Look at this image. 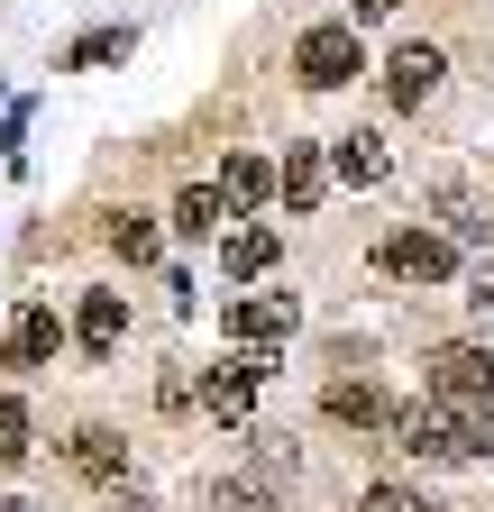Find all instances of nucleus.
<instances>
[{
    "label": "nucleus",
    "instance_id": "obj_21",
    "mask_svg": "<svg viewBox=\"0 0 494 512\" xmlns=\"http://www.w3.org/2000/svg\"><path fill=\"white\" fill-rule=\"evenodd\" d=\"M366 512H440L421 485H366Z\"/></svg>",
    "mask_w": 494,
    "mask_h": 512
},
{
    "label": "nucleus",
    "instance_id": "obj_22",
    "mask_svg": "<svg viewBox=\"0 0 494 512\" xmlns=\"http://www.w3.org/2000/svg\"><path fill=\"white\" fill-rule=\"evenodd\" d=\"M28 458V403H0V467Z\"/></svg>",
    "mask_w": 494,
    "mask_h": 512
},
{
    "label": "nucleus",
    "instance_id": "obj_25",
    "mask_svg": "<svg viewBox=\"0 0 494 512\" xmlns=\"http://www.w3.org/2000/svg\"><path fill=\"white\" fill-rule=\"evenodd\" d=\"M19 512H28V503H19Z\"/></svg>",
    "mask_w": 494,
    "mask_h": 512
},
{
    "label": "nucleus",
    "instance_id": "obj_10",
    "mask_svg": "<svg viewBox=\"0 0 494 512\" xmlns=\"http://www.w3.org/2000/svg\"><path fill=\"white\" fill-rule=\"evenodd\" d=\"M65 458H74L92 485H138V476H129V448H119V430H101V421H83V430L65 439Z\"/></svg>",
    "mask_w": 494,
    "mask_h": 512
},
{
    "label": "nucleus",
    "instance_id": "obj_12",
    "mask_svg": "<svg viewBox=\"0 0 494 512\" xmlns=\"http://www.w3.org/2000/svg\"><path fill=\"white\" fill-rule=\"evenodd\" d=\"M330 192V156L321 147H284V211H321Z\"/></svg>",
    "mask_w": 494,
    "mask_h": 512
},
{
    "label": "nucleus",
    "instance_id": "obj_8",
    "mask_svg": "<svg viewBox=\"0 0 494 512\" xmlns=\"http://www.w3.org/2000/svg\"><path fill=\"white\" fill-rule=\"evenodd\" d=\"M440 74H449L440 46H394V55H385V101H394V110H421L430 92H440Z\"/></svg>",
    "mask_w": 494,
    "mask_h": 512
},
{
    "label": "nucleus",
    "instance_id": "obj_4",
    "mask_svg": "<svg viewBox=\"0 0 494 512\" xmlns=\"http://www.w3.org/2000/svg\"><path fill=\"white\" fill-rule=\"evenodd\" d=\"M257 384H266V357H257V348H238V357L202 366V412L229 421V430H247V412H257Z\"/></svg>",
    "mask_w": 494,
    "mask_h": 512
},
{
    "label": "nucleus",
    "instance_id": "obj_5",
    "mask_svg": "<svg viewBox=\"0 0 494 512\" xmlns=\"http://www.w3.org/2000/svg\"><path fill=\"white\" fill-rule=\"evenodd\" d=\"M376 266L403 275V284H449L458 275V238H440V229H394L376 247Z\"/></svg>",
    "mask_w": 494,
    "mask_h": 512
},
{
    "label": "nucleus",
    "instance_id": "obj_23",
    "mask_svg": "<svg viewBox=\"0 0 494 512\" xmlns=\"http://www.w3.org/2000/svg\"><path fill=\"white\" fill-rule=\"evenodd\" d=\"M467 302H476V320H485V330H494V275H485V284H476Z\"/></svg>",
    "mask_w": 494,
    "mask_h": 512
},
{
    "label": "nucleus",
    "instance_id": "obj_2",
    "mask_svg": "<svg viewBox=\"0 0 494 512\" xmlns=\"http://www.w3.org/2000/svg\"><path fill=\"white\" fill-rule=\"evenodd\" d=\"M430 403L494 421V348H440L430 357Z\"/></svg>",
    "mask_w": 494,
    "mask_h": 512
},
{
    "label": "nucleus",
    "instance_id": "obj_11",
    "mask_svg": "<svg viewBox=\"0 0 494 512\" xmlns=\"http://www.w3.org/2000/svg\"><path fill=\"white\" fill-rule=\"evenodd\" d=\"M74 339H83V357H110L119 339H129V302H119V293H83V311H74Z\"/></svg>",
    "mask_w": 494,
    "mask_h": 512
},
{
    "label": "nucleus",
    "instance_id": "obj_7",
    "mask_svg": "<svg viewBox=\"0 0 494 512\" xmlns=\"http://www.w3.org/2000/svg\"><path fill=\"white\" fill-rule=\"evenodd\" d=\"M321 156H330V183H348V192H366V183H385V174H394L385 128H348V138H330Z\"/></svg>",
    "mask_w": 494,
    "mask_h": 512
},
{
    "label": "nucleus",
    "instance_id": "obj_3",
    "mask_svg": "<svg viewBox=\"0 0 494 512\" xmlns=\"http://www.w3.org/2000/svg\"><path fill=\"white\" fill-rule=\"evenodd\" d=\"M293 74L312 83V92H339V83H357V74H366V46H357V28H348V19L312 28V37L293 46Z\"/></svg>",
    "mask_w": 494,
    "mask_h": 512
},
{
    "label": "nucleus",
    "instance_id": "obj_14",
    "mask_svg": "<svg viewBox=\"0 0 494 512\" xmlns=\"http://www.w3.org/2000/svg\"><path fill=\"white\" fill-rule=\"evenodd\" d=\"M266 192H275V165L266 156H229L220 165V202L229 211H266Z\"/></svg>",
    "mask_w": 494,
    "mask_h": 512
},
{
    "label": "nucleus",
    "instance_id": "obj_24",
    "mask_svg": "<svg viewBox=\"0 0 494 512\" xmlns=\"http://www.w3.org/2000/svg\"><path fill=\"white\" fill-rule=\"evenodd\" d=\"M403 10V0H357V19H394Z\"/></svg>",
    "mask_w": 494,
    "mask_h": 512
},
{
    "label": "nucleus",
    "instance_id": "obj_17",
    "mask_svg": "<svg viewBox=\"0 0 494 512\" xmlns=\"http://www.w3.org/2000/svg\"><path fill=\"white\" fill-rule=\"evenodd\" d=\"M220 220H229L220 183H193V192H174V229H183V238H202V229H220Z\"/></svg>",
    "mask_w": 494,
    "mask_h": 512
},
{
    "label": "nucleus",
    "instance_id": "obj_20",
    "mask_svg": "<svg viewBox=\"0 0 494 512\" xmlns=\"http://www.w3.org/2000/svg\"><path fill=\"white\" fill-rule=\"evenodd\" d=\"M211 512H275V494H266L257 476H229V485L211 494Z\"/></svg>",
    "mask_w": 494,
    "mask_h": 512
},
{
    "label": "nucleus",
    "instance_id": "obj_6",
    "mask_svg": "<svg viewBox=\"0 0 494 512\" xmlns=\"http://www.w3.org/2000/svg\"><path fill=\"white\" fill-rule=\"evenodd\" d=\"M293 330H302L293 293H238V302H229V339H238V348H257V357H266V348H284Z\"/></svg>",
    "mask_w": 494,
    "mask_h": 512
},
{
    "label": "nucleus",
    "instance_id": "obj_9",
    "mask_svg": "<svg viewBox=\"0 0 494 512\" xmlns=\"http://www.w3.org/2000/svg\"><path fill=\"white\" fill-rule=\"evenodd\" d=\"M321 412L348 421V430H385V421H394V403H385L366 375H330V384H321Z\"/></svg>",
    "mask_w": 494,
    "mask_h": 512
},
{
    "label": "nucleus",
    "instance_id": "obj_1",
    "mask_svg": "<svg viewBox=\"0 0 494 512\" xmlns=\"http://www.w3.org/2000/svg\"><path fill=\"white\" fill-rule=\"evenodd\" d=\"M385 430H394V448H412L421 467H467V458H485V421L476 412H449V403H412Z\"/></svg>",
    "mask_w": 494,
    "mask_h": 512
},
{
    "label": "nucleus",
    "instance_id": "obj_16",
    "mask_svg": "<svg viewBox=\"0 0 494 512\" xmlns=\"http://www.w3.org/2000/svg\"><path fill=\"white\" fill-rule=\"evenodd\" d=\"M440 211H449V238H458V247H476V238H494V211L476 202V192H467V183H440Z\"/></svg>",
    "mask_w": 494,
    "mask_h": 512
},
{
    "label": "nucleus",
    "instance_id": "obj_15",
    "mask_svg": "<svg viewBox=\"0 0 494 512\" xmlns=\"http://www.w3.org/2000/svg\"><path fill=\"white\" fill-rule=\"evenodd\" d=\"M220 266H229L238 284H257V275L275 266V229H229V238H220Z\"/></svg>",
    "mask_w": 494,
    "mask_h": 512
},
{
    "label": "nucleus",
    "instance_id": "obj_18",
    "mask_svg": "<svg viewBox=\"0 0 494 512\" xmlns=\"http://www.w3.org/2000/svg\"><path fill=\"white\" fill-rule=\"evenodd\" d=\"M110 247L129 256V266H147V256H156V220H138V211H110Z\"/></svg>",
    "mask_w": 494,
    "mask_h": 512
},
{
    "label": "nucleus",
    "instance_id": "obj_13",
    "mask_svg": "<svg viewBox=\"0 0 494 512\" xmlns=\"http://www.w3.org/2000/svg\"><path fill=\"white\" fill-rule=\"evenodd\" d=\"M55 339H65V330H55V311H37V302H28V311L10 320V339H0V357H10V366H46V357H55Z\"/></svg>",
    "mask_w": 494,
    "mask_h": 512
},
{
    "label": "nucleus",
    "instance_id": "obj_19",
    "mask_svg": "<svg viewBox=\"0 0 494 512\" xmlns=\"http://www.w3.org/2000/svg\"><path fill=\"white\" fill-rule=\"evenodd\" d=\"M110 55H129V28H92L83 46H65V74H83V64H110Z\"/></svg>",
    "mask_w": 494,
    "mask_h": 512
}]
</instances>
